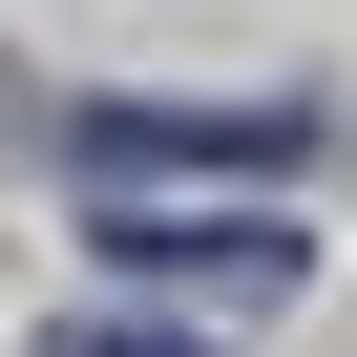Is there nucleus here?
I'll return each instance as SVG.
<instances>
[{
	"mask_svg": "<svg viewBox=\"0 0 357 357\" xmlns=\"http://www.w3.org/2000/svg\"><path fill=\"white\" fill-rule=\"evenodd\" d=\"M43 357H190V336H105V315H63V336H43Z\"/></svg>",
	"mask_w": 357,
	"mask_h": 357,
	"instance_id": "1",
	"label": "nucleus"
}]
</instances>
